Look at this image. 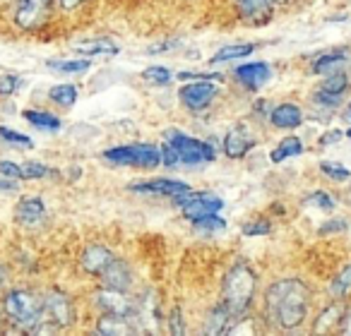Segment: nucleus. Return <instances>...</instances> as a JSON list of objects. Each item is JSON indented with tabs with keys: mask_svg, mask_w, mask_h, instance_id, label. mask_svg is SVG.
<instances>
[{
	"mask_svg": "<svg viewBox=\"0 0 351 336\" xmlns=\"http://www.w3.org/2000/svg\"><path fill=\"white\" fill-rule=\"evenodd\" d=\"M82 3L84 0H60V8H63L65 12H73V10H77Z\"/></svg>",
	"mask_w": 351,
	"mask_h": 336,
	"instance_id": "nucleus-43",
	"label": "nucleus"
},
{
	"mask_svg": "<svg viewBox=\"0 0 351 336\" xmlns=\"http://www.w3.org/2000/svg\"><path fill=\"white\" fill-rule=\"evenodd\" d=\"M272 3H274V0H272ZM277 3H287V0H277Z\"/></svg>",
	"mask_w": 351,
	"mask_h": 336,
	"instance_id": "nucleus-48",
	"label": "nucleus"
},
{
	"mask_svg": "<svg viewBox=\"0 0 351 336\" xmlns=\"http://www.w3.org/2000/svg\"><path fill=\"white\" fill-rule=\"evenodd\" d=\"M320 171L325 173L327 178H332V181H337V183L349 181V178H351L349 168H344V166L337 164V161H322V164H320Z\"/></svg>",
	"mask_w": 351,
	"mask_h": 336,
	"instance_id": "nucleus-30",
	"label": "nucleus"
},
{
	"mask_svg": "<svg viewBox=\"0 0 351 336\" xmlns=\"http://www.w3.org/2000/svg\"><path fill=\"white\" fill-rule=\"evenodd\" d=\"M132 192H145V195H166L176 197L191 190L186 181H171V178H156V181H140L130 185Z\"/></svg>",
	"mask_w": 351,
	"mask_h": 336,
	"instance_id": "nucleus-12",
	"label": "nucleus"
},
{
	"mask_svg": "<svg viewBox=\"0 0 351 336\" xmlns=\"http://www.w3.org/2000/svg\"><path fill=\"white\" fill-rule=\"evenodd\" d=\"M99 279H101V283L106 288H113V291H125L130 288V269L125 267V262H121V259L113 257V262L108 264L106 269H104L101 274H99Z\"/></svg>",
	"mask_w": 351,
	"mask_h": 336,
	"instance_id": "nucleus-14",
	"label": "nucleus"
},
{
	"mask_svg": "<svg viewBox=\"0 0 351 336\" xmlns=\"http://www.w3.org/2000/svg\"><path fill=\"white\" fill-rule=\"evenodd\" d=\"M44 317H49V322L53 324H73L75 322V307L70 302V298L60 291H51L44 298Z\"/></svg>",
	"mask_w": 351,
	"mask_h": 336,
	"instance_id": "nucleus-10",
	"label": "nucleus"
},
{
	"mask_svg": "<svg viewBox=\"0 0 351 336\" xmlns=\"http://www.w3.org/2000/svg\"><path fill=\"white\" fill-rule=\"evenodd\" d=\"M51 3L53 0H17V10H15L17 27H22L25 31L39 29L46 22V17H49Z\"/></svg>",
	"mask_w": 351,
	"mask_h": 336,
	"instance_id": "nucleus-7",
	"label": "nucleus"
},
{
	"mask_svg": "<svg viewBox=\"0 0 351 336\" xmlns=\"http://www.w3.org/2000/svg\"><path fill=\"white\" fill-rule=\"evenodd\" d=\"M113 262V253L106 245H89L82 255V269L92 276H99Z\"/></svg>",
	"mask_w": 351,
	"mask_h": 336,
	"instance_id": "nucleus-16",
	"label": "nucleus"
},
{
	"mask_svg": "<svg viewBox=\"0 0 351 336\" xmlns=\"http://www.w3.org/2000/svg\"><path fill=\"white\" fill-rule=\"evenodd\" d=\"M25 120H29L34 127H39V130H58L60 127V120L56 116H51V113L46 111H25Z\"/></svg>",
	"mask_w": 351,
	"mask_h": 336,
	"instance_id": "nucleus-26",
	"label": "nucleus"
},
{
	"mask_svg": "<svg viewBox=\"0 0 351 336\" xmlns=\"http://www.w3.org/2000/svg\"><path fill=\"white\" fill-rule=\"evenodd\" d=\"M234 77L239 79L248 92H258L260 87H265V84L269 82L272 70H269V63H263V60H260V63H245L234 70Z\"/></svg>",
	"mask_w": 351,
	"mask_h": 336,
	"instance_id": "nucleus-11",
	"label": "nucleus"
},
{
	"mask_svg": "<svg viewBox=\"0 0 351 336\" xmlns=\"http://www.w3.org/2000/svg\"><path fill=\"white\" fill-rule=\"evenodd\" d=\"M349 60V55L344 51H335V53H325L313 63V73L315 75H330V73H337L341 65Z\"/></svg>",
	"mask_w": 351,
	"mask_h": 336,
	"instance_id": "nucleus-22",
	"label": "nucleus"
},
{
	"mask_svg": "<svg viewBox=\"0 0 351 336\" xmlns=\"http://www.w3.org/2000/svg\"><path fill=\"white\" fill-rule=\"evenodd\" d=\"M173 46H178V41H164V44H156V46H152L147 53H166V49H173Z\"/></svg>",
	"mask_w": 351,
	"mask_h": 336,
	"instance_id": "nucleus-42",
	"label": "nucleus"
},
{
	"mask_svg": "<svg viewBox=\"0 0 351 336\" xmlns=\"http://www.w3.org/2000/svg\"><path fill=\"white\" fill-rule=\"evenodd\" d=\"M269 229H272V226H269L267 219H255L243 226V233L245 235H267Z\"/></svg>",
	"mask_w": 351,
	"mask_h": 336,
	"instance_id": "nucleus-34",
	"label": "nucleus"
},
{
	"mask_svg": "<svg viewBox=\"0 0 351 336\" xmlns=\"http://www.w3.org/2000/svg\"><path fill=\"white\" fill-rule=\"evenodd\" d=\"M178 79H212V82H221L219 73L212 75H200V73H178Z\"/></svg>",
	"mask_w": 351,
	"mask_h": 336,
	"instance_id": "nucleus-38",
	"label": "nucleus"
},
{
	"mask_svg": "<svg viewBox=\"0 0 351 336\" xmlns=\"http://www.w3.org/2000/svg\"><path fill=\"white\" fill-rule=\"evenodd\" d=\"M229 322H234L231 312L226 310L224 305H217L215 310L210 312L207 317V326H205V334H226L229 331Z\"/></svg>",
	"mask_w": 351,
	"mask_h": 336,
	"instance_id": "nucleus-21",
	"label": "nucleus"
},
{
	"mask_svg": "<svg viewBox=\"0 0 351 336\" xmlns=\"http://www.w3.org/2000/svg\"><path fill=\"white\" fill-rule=\"evenodd\" d=\"M298 154H303V142L298 140V137H284L277 149L269 154V161H272V164H282L284 159L298 156Z\"/></svg>",
	"mask_w": 351,
	"mask_h": 336,
	"instance_id": "nucleus-23",
	"label": "nucleus"
},
{
	"mask_svg": "<svg viewBox=\"0 0 351 336\" xmlns=\"http://www.w3.org/2000/svg\"><path fill=\"white\" fill-rule=\"evenodd\" d=\"M346 229V221H327V226H322L320 229V233L322 235H327V233H339V231H344Z\"/></svg>",
	"mask_w": 351,
	"mask_h": 336,
	"instance_id": "nucleus-41",
	"label": "nucleus"
},
{
	"mask_svg": "<svg viewBox=\"0 0 351 336\" xmlns=\"http://www.w3.org/2000/svg\"><path fill=\"white\" fill-rule=\"evenodd\" d=\"M130 317H121V315H106L99 320L97 331L99 334H106V336H123V334H135V326L130 324Z\"/></svg>",
	"mask_w": 351,
	"mask_h": 336,
	"instance_id": "nucleus-19",
	"label": "nucleus"
},
{
	"mask_svg": "<svg viewBox=\"0 0 351 336\" xmlns=\"http://www.w3.org/2000/svg\"><path fill=\"white\" fill-rule=\"evenodd\" d=\"M104 159L113 166H132V168H156L161 166V151L152 144H123L104 151Z\"/></svg>",
	"mask_w": 351,
	"mask_h": 336,
	"instance_id": "nucleus-5",
	"label": "nucleus"
},
{
	"mask_svg": "<svg viewBox=\"0 0 351 336\" xmlns=\"http://www.w3.org/2000/svg\"><path fill=\"white\" fill-rule=\"evenodd\" d=\"M308 202H311V205H315L317 209H325V211H332L337 207L335 200H332V197L327 195V192H315V195L308 197Z\"/></svg>",
	"mask_w": 351,
	"mask_h": 336,
	"instance_id": "nucleus-35",
	"label": "nucleus"
},
{
	"mask_svg": "<svg viewBox=\"0 0 351 336\" xmlns=\"http://www.w3.org/2000/svg\"><path fill=\"white\" fill-rule=\"evenodd\" d=\"M255 51V44H234V46H226V49L217 51L212 55L210 63L212 65H219V63H229V60H236V58H245Z\"/></svg>",
	"mask_w": 351,
	"mask_h": 336,
	"instance_id": "nucleus-24",
	"label": "nucleus"
},
{
	"mask_svg": "<svg viewBox=\"0 0 351 336\" xmlns=\"http://www.w3.org/2000/svg\"><path fill=\"white\" fill-rule=\"evenodd\" d=\"M49 176V168L44 164H36V161H27L20 164V178L22 181H36V178Z\"/></svg>",
	"mask_w": 351,
	"mask_h": 336,
	"instance_id": "nucleus-32",
	"label": "nucleus"
},
{
	"mask_svg": "<svg viewBox=\"0 0 351 336\" xmlns=\"http://www.w3.org/2000/svg\"><path fill=\"white\" fill-rule=\"evenodd\" d=\"M341 322H344V329H341V334H351V312L346 317H341Z\"/></svg>",
	"mask_w": 351,
	"mask_h": 336,
	"instance_id": "nucleus-44",
	"label": "nucleus"
},
{
	"mask_svg": "<svg viewBox=\"0 0 351 336\" xmlns=\"http://www.w3.org/2000/svg\"><path fill=\"white\" fill-rule=\"evenodd\" d=\"M183 315H181V310L176 307L173 312H171V334H183Z\"/></svg>",
	"mask_w": 351,
	"mask_h": 336,
	"instance_id": "nucleus-39",
	"label": "nucleus"
},
{
	"mask_svg": "<svg viewBox=\"0 0 351 336\" xmlns=\"http://www.w3.org/2000/svg\"><path fill=\"white\" fill-rule=\"evenodd\" d=\"M173 205L181 207L183 216H186L188 221H195L200 219V216H207V214H217V211L224 207V200L217 195H212V192H183V195H176L173 197Z\"/></svg>",
	"mask_w": 351,
	"mask_h": 336,
	"instance_id": "nucleus-6",
	"label": "nucleus"
},
{
	"mask_svg": "<svg viewBox=\"0 0 351 336\" xmlns=\"http://www.w3.org/2000/svg\"><path fill=\"white\" fill-rule=\"evenodd\" d=\"M97 305L101 307L106 315H121V317H135L137 315V305L135 300L125 296V291H113V288H106V291H99L94 296Z\"/></svg>",
	"mask_w": 351,
	"mask_h": 336,
	"instance_id": "nucleus-9",
	"label": "nucleus"
},
{
	"mask_svg": "<svg viewBox=\"0 0 351 336\" xmlns=\"http://www.w3.org/2000/svg\"><path fill=\"white\" fill-rule=\"evenodd\" d=\"M3 310H5L8 320L12 324L22 326V329L34 331L39 326V322L44 320V300L34 296L29 291H10L3 300Z\"/></svg>",
	"mask_w": 351,
	"mask_h": 336,
	"instance_id": "nucleus-3",
	"label": "nucleus"
},
{
	"mask_svg": "<svg viewBox=\"0 0 351 336\" xmlns=\"http://www.w3.org/2000/svg\"><path fill=\"white\" fill-rule=\"evenodd\" d=\"M346 137H349V140H351V127H349V130H346Z\"/></svg>",
	"mask_w": 351,
	"mask_h": 336,
	"instance_id": "nucleus-47",
	"label": "nucleus"
},
{
	"mask_svg": "<svg viewBox=\"0 0 351 336\" xmlns=\"http://www.w3.org/2000/svg\"><path fill=\"white\" fill-rule=\"evenodd\" d=\"M17 84H20V79H17L15 75H3V77H0V96H10V94H15Z\"/></svg>",
	"mask_w": 351,
	"mask_h": 336,
	"instance_id": "nucleus-36",
	"label": "nucleus"
},
{
	"mask_svg": "<svg viewBox=\"0 0 351 336\" xmlns=\"http://www.w3.org/2000/svg\"><path fill=\"white\" fill-rule=\"evenodd\" d=\"M3 279H5V272H3V267H0V283H3Z\"/></svg>",
	"mask_w": 351,
	"mask_h": 336,
	"instance_id": "nucleus-46",
	"label": "nucleus"
},
{
	"mask_svg": "<svg viewBox=\"0 0 351 336\" xmlns=\"http://www.w3.org/2000/svg\"><path fill=\"white\" fill-rule=\"evenodd\" d=\"M0 176L5 178H20V166L12 161H0Z\"/></svg>",
	"mask_w": 351,
	"mask_h": 336,
	"instance_id": "nucleus-37",
	"label": "nucleus"
},
{
	"mask_svg": "<svg viewBox=\"0 0 351 336\" xmlns=\"http://www.w3.org/2000/svg\"><path fill=\"white\" fill-rule=\"evenodd\" d=\"M349 288H351V264H346V267L335 276V281L330 283V293L335 298H341Z\"/></svg>",
	"mask_w": 351,
	"mask_h": 336,
	"instance_id": "nucleus-29",
	"label": "nucleus"
},
{
	"mask_svg": "<svg viewBox=\"0 0 351 336\" xmlns=\"http://www.w3.org/2000/svg\"><path fill=\"white\" fill-rule=\"evenodd\" d=\"M142 79L149 84H169L171 82V70L164 68V65H154V68H147L145 73H142Z\"/></svg>",
	"mask_w": 351,
	"mask_h": 336,
	"instance_id": "nucleus-31",
	"label": "nucleus"
},
{
	"mask_svg": "<svg viewBox=\"0 0 351 336\" xmlns=\"http://www.w3.org/2000/svg\"><path fill=\"white\" fill-rule=\"evenodd\" d=\"M49 96H51V101H56L58 106L70 108L77 101V87H75V84H56L49 92Z\"/></svg>",
	"mask_w": 351,
	"mask_h": 336,
	"instance_id": "nucleus-25",
	"label": "nucleus"
},
{
	"mask_svg": "<svg viewBox=\"0 0 351 336\" xmlns=\"http://www.w3.org/2000/svg\"><path fill=\"white\" fill-rule=\"evenodd\" d=\"M258 276L245 262H239L226 272L221 283V305L231 312V317H243L255 298Z\"/></svg>",
	"mask_w": 351,
	"mask_h": 336,
	"instance_id": "nucleus-2",
	"label": "nucleus"
},
{
	"mask_svg": "<svg viewBox=\"0 0 351 336\" xmlns=\"http://www.w3.org/2000/svg\"><path fill=\"white\" fill-rule=\"evenodd\" d=\"M193 226H195V231H200V233H217V231L226 229V221L217 214H207V216H200V219L193 221Z\"/></svg>",
	"mask_w": 351,
	"mask_h": 336,
	"instance_id": "nucleus-28",
	"label": "nucleus"
},
{
	"mask_svg": "<svg viewBox=\"0 0 351 336\" xmlns=\"http://www.w3.org/2000/svg\"><path fill=\"white\" fill-rule=\"evenodd\" d=\"M217 92H219V89H217V84L212 82V79H195L193 84L181 87L178 96H181L183 106L191 108V111H205V108L215 101Z\"/></svg>",
	"mask_w": 351,
	"mask_h": 336,
	"instance_id": "nucleus-8",
	"label": "nucleus"
},
{
	"mask_svg": "<svg viewBox=\"0 0 351 336\" xmlns=\"http://www.w3.org/2000/svg\"><path fill=\"white\" fill-rule=\"evenodd\" d=\"M311 307V288L301 279L274 281L265 293V312L282 329H296L306 322Z\"/></svg>",
	"mask_w": 351,
	"mask_h": 336,
	"instance_id": "nucleus-1",
	"label": "nucleus"
},
{
	"mask_svg": "<svg viewBox=\"0 0 351 336\" xmlns=\"http://www.w3.org/2000/svg\"><path fill=\"white\" fill-rule=\"evenodd\" d=\"M118 46L113 44L111 39H92V41H82V44H75V53H82V55H116L118 53Z\"/></svg>",
	"mask_w": 351,
	"mask_h": 336,
	"instance_id": "nucleus-20",
	"label": "nucleus"
},
{
	"mask_svg": "<svg viewBox=\"0 0 351 336\" xmlns=\"http://www.w3.org/2000/svg\"><path fill=\"white\" fill-rule=\"evenodd\" d=\"M344 120L351 125V103H349V106H346V111H344Z\"/></svg>",
	"mask_w": 351,
	"mask_h": 336,
	"instance_id": "nucleus-45",
	"label": "nucleus"
},
{
	"mask_svg": "<svg viewBox=\"0 0 351 336\" xmlns=\"http://www.w3.org/2000/svg\"><path fill=\"white\" fill-rule=\"evenodd\" d=\"M166 144L176 151L178 156V166H197V164H210L215 161L217 151L210 142L195 140V137H188L178 130H169L166 132Z\"/></svg>",
	"mask_w": 351,
	"mask_h": 336,
	"instance_id": "nucleus-4",
	"label": "nucleus"
},
{
	"mask_svg": "<svg viewBox=\"0 0 351 336\" xmlns=\"http://www.w3.org/2000/svg\"><path fill=\"white\" fill-rule=\"evenodd\" d=\"M51 70H56V73H65V75H75V73H84V70H89V60H49Z\"/></svg>",
	"mask_w": 351,
	"mask_h": 336,
	"instance_id": "nucleus-27",
	"label": "nucleus"
},
{
	"mask_svg": "<svg viewBox=\"0 0 351 336\" xmlns=\"http://www.w3.org/2000/svg\"><path fill=\"white\" fill-rule=\"evenodd\" d=\"M339 140H341V132L339 130H327L325 135L317 140V144H320V146H332V144H337Z\"/></svg>",
	"mask_w": 351,
	"mask_h": 336,
	"instance_id": "nucleus-40",
	"label": "nucleus"
},
{
	"mask_svg": "<svg viewBox=\"0 0 351 336\" xmlns=\"http://www.w3.org/2000/svg\"><path fill=\"white\" fill-rule=\"evenodd\" d=\"M46 214V205L41 197H22L15 209V219L22 226H36Z\"/></svg>",
	"mask_w": 351,
	"mask_h": 336,
	"instance_id": "nucleus-18",
	"label": "nucleus"
},
{
	"mask_svg": "<svg viewBox=\"0 0 351 336\" xmlns=\"http://www.w3.org/2000/svg\"><path fill=\"white\" fill-rule=\"evenodd\" d=\"M0 140L5 142V144H17V146H25V149H29V146L34 144V142H32L27 135H22V132L10 130V127H5V125H0Z\"/></svg>",
	"mask_w": 351,
	"mask_h": 336,
	"instance_id": "nucleus-33",
	"label": "nucleus"
},
{
	"mask_svg": "<svg viewBox=\"0 0 351 336\" xmlns=\"http://www.w3.org/2000/svg\"><path fill=\"white\" fill-rule=\"evenodd\" d=\"M236 10L245 22L263 25L272 15V0H236Z\"/></svg>",
	"mask_w": 351,
	"mask_h": 336,
	"instance_id": "nucleus-17",
	"label": "nucleus"
},
{
	"mask_svg": "<svg viewBox=\"0 0 351 336\" xmlns=\"http://www.w3.org/2000/svg\"><path fill=\"white\" fill-rule=\"evenodd\" d=\"M269 120H272V125L277 127V130H293V127H298L303 122V111L298 103H279V106H274V111L269 113Z\"/></svg>",
	"mask_w": 351,
	"mask_h": 336,
	"instance_id": "nucleus-15",
	"label": "nucleus"
},
{
	"mask_svg": "<svg viewBox=\"0 0 351 336\" xmlns=\"http://www.w3.org/2000/svg\"><path fill=\"white\" fill-rule=\"evenodd\" d=\"M253 146H255V135L248 130V125H236L224 137V154L229 159H243Z\"/></svg>",
	"mask_w": 351,
	"mask_h": 336,
	"instance_id": "nucleus-13",
	"label": "nucleus"
}]
</instances>
